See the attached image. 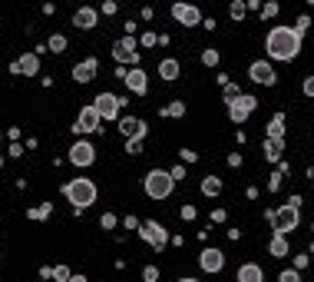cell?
<instances>
[{"label":"cell","instance_id":"cell-26","mask_svg":"<svg viewBox=\"0 0 314 282\" xmlns=\"http://www.w3.org/2000/svg\"><path fill=\"white\" fill-rule=\"evenodd\" d=\"M50 275L60 279V282H66V279H70V269H66V266H53V272H50Z\"/></svg>","mask_w":314,"mask_h":282},{"label":"cell","instance_id":"cell-38","mask_svg":"<svg viewBox=\"0 0 314 282\" xmlns=\"http://www.w3.org/2000/svg\"><path fill=\"white\" fill-rule=\"evenodd\" d=\"M311 176H314V169H311Z\"/></svg>","mask_w":314,"mask_h":282},{"label":"cell","instance_id":"cell-15","mask_svg":"<svg viewBox=\"0 0 314 282\" xmlns=\"http://www.w3.org/2000/svg\"><path fill=\"white\" fill-rule=\"evenodd\" d=\"M93 77H96V60H93V56L73 66V80H76V83H89Z\"/></svg>","mask_w":314,"mask_h":282},{"label":"cell","instance_id":"cell-39","mask_svg":"<svg viewBox=\"0 0 314 282\" xmlns=\"http://www.w3.org/2000/svg\"><path fill=\"white\" fill-rule=\"evenodd\" d=\"M43 282H50V279H43Z\"/></svg>","mask_w":314,"mask_h":282},{"label":"cell","instance_id":"cell-18","mask_svg":"<svg viewBox=\"0 0 314 282\" xmlns=\"http://www.w3.org/2000/svg\"><path fill=\"white\" fill-rule=\"evenodd\" d=\"M126 87L133 90V93H146V73L139 66H133V70L126 73Z\"/></svg>","mask_w":314,"mask_h":282},{"label":"cell","instance_id":"cell-19","mask_svg":"<svg viewBox=\"0 0 314 282\" xmlns=\"http://www.w3.org/2000/svg\"><path fill=\"white\" fill-rule=\"evenodd\" d=\"M265 275H261V269L255 266V262H248V266L238 269V282H261Z\"/></svg>","mask_w":314,"mask_h":282},{"label":"cell","instance_id":"cell-11","mask_svg":"<svg viewBox=\"0 0 314 282\" xmlns=\"http://www.w3.org/2000/svg\"><path fill=\"white\" fill-rule=\"evenodd\" d=\"M113 56H116L119 63H139V53H136V43H133V37L129 40H116V47H113Z\"/></svg>","mask_w":314,"mask_h":282},{"label":"cell","instance_id":"cell-10","mask_svg":"<svg viewBox=\"0 0 314 282\" xmlns=\"http://www.w3.org/2000/svg\"><path fill=\"white\" fill-rule=\"evenodd\" d=\"M172 17L179 20V24H185V27L202 24V14H198V7H192V4H175V7H172Z\"/></svg>","mask_w":314,"mask_h":282},{"label":"cell","instance_id":"cell-20","mask_svg":"<svg viewBox=\"0 0 314 282\" xmlns=\"http://www.w3.org/2000/svg\"><path fill=\"white\" fill-rule=\"evenodd\" d=\"M159 77H162V80H175V77H179V63H175V60H162V63H159Z\"/></svg>","mask_w":314,"mask_h":282},{"label":"cell","instance_id":"cell-37","mask_svg":"<svg viewBox=\"0 0 314 282\" xmlns=\"http://www.w3.org/2000/svg\"><path fill=\"white\" fill-rule=\"evenodd\" d=\"M179 282H195V279H179Z\"/></svg>","mask_w":314,"mask_h":282},{"label":"cell","instance_id":"cell-32","mask_svg":"<svg viewBox=\"0 0 314 282\" xmlns=\"http://www.w3.org/2000/svg\"><path fill=\"white\" fill-rule=\"evenodd\" d=\"M142 275H146V282H156V275H159V272H156L152 266H146V272H142Z\"/></svg>","mask_w":314,"mask_h":282},{"label":"cell","instance_id":"cell-36","mask_svg":"<svg viewBox=\"0 0 314 282\" xmlns=\"http://www.w3.org/2000/svg\"><path fill=\"white\" fill-rule=\"evenodd\" d=\"M66 282H86V275H70Z\"/></svg>","mask_w":314,"mask_h":282},{"label":"cell","instance_id":"cell-6","mask_svg":"<svg viewBox=\"0 0 314 282\" xmlns=\"http://www.w3.org/2000/svg\"><path fill=\"white\" fill-rule=\"evenodd\" d=\"M228 106H232V120L242 123V120H248V113L255 110V97H248V93H238L235 100H228Z\"/></svg>","mask_w":314,"mask_h":282},{"label":"cell","instance_id":"cell-30","mask_svg":"<svg viewBox=\"0 0 314 282\" xmlns=\"http://www.w3.org/2000/svg\"><path fill=\"white\" fill-rule=\"evenodd\" d=\"M232 17H235V20H238V17H245V4H232Z\"/></svg>","mask_w":314,"mask_h":282},{"label":"cell","instance_id":"cell-34","mask_svg":"<svg viewBox=\"0 0 314 282\" xmlns=\"http://www.w3.org/2000/svg\"><path fill=\"white\" fill-rule=\"evenodd\" d=\"M102 226H106V229H113V226H116V216H110V213H106V216H102Z\"/></svg>","mask_w":314,"mask_h":282},{"label":"cell","instance_id":"cell-12","mask_svg":"<svg viewBox=\"0 0 314 282\" xmlns=\"http://www.w3.org/2000/svg\"><path fill=\"white\" fill-rule=\"evenodd\" d=\"M119 129H123V136H129V139L146 136V123L136 120V116H123V120H119Z\"/></svg>","mask_w":314,"mask_h":282},{"label":"cell","instance_id":"cell-16","mask_svg":"<svg viewBox=\"0 0 314 282\" xmlns=\"http://www.w3.org/2000/svg\"><path fill=\"white\" fill-rule=\"evenodd\" d=\"M14 73H27V77H33V73L40 70V60H37V53H27V56H20L14 66H10Z\"/></svg>","mask_w":314,"mask_h":282},{"label":"cell","instance_id":"cell-4","mask_svg":"<svg viewBox=\"0 0 314 282\" xmlns=\"http://www.w3.org/2000/svg\"><path fill=\"white\" fill-rule=\"evenodd\" d=\"M271 226H275V233H288V229H294L298 226V206H281V209H275L271 213Z\"/></svg>","mask_w":314,"mask_h":282},{"label":"cell","instance_id":"cell-29","mask_svg":"<svg viewBox=\"0 0 314 282\" xmlns=\"http://www.w3.org/2000/svg\"><path fill=\"white\" fill-rule=\"evenodd\" d=\"M47 213H50V202H47V206H40V209H33L30 216H33V219H47Z\"/></svg>","mask_w":314,"mask_h":282},{"label":"cell","instance_id":"cell-33","mask_svg":"<svg viewBox=\"0 0 314 282\" xmlns=\"http://www.w3.org/2000/svg\"><path fill=\"white\" fill-rule=\"evenodd\" d=\"M304 93H307V97H314V77H307V80H304Z\"/></svg>","mask_w":314,"mask_h":282},{"label":"cell","instance_id":"cell-2","mask_svg":"<svg viewBox=\"0 0 314 282\" xmlns=\"http://www.w3.org/2000/svg\"><path fill=\"white\" fill-rule=\"evenodd\" d=\"M63 196H66L76 209H86V206H93V199H96V186L89 183V179H73V183L63 186Z\"/></svg>","mask_w":314,"mask_h":282},{"label":"cell","instance_id":"cell-35","mask_svg":"<svg viewBox=\"0 0 314 282\" xmlns=\"http://www.w3.org/2000/svg\"><path fill=\"white\" fill-rule=\"evenodd\" d=\"M278 14V4H265V17H275Z\"/></svg>","mask_w":314,"mask_h":282},{"label":"cell","instance_id":"cell-5","mask_svg":"<svg viewBox=\"0 0 314 282\" xmlns=\"http://www.w3.org/2000/svg\"><path fill=\"white\" fill-rule=\"evenodd\" d=\"M93 160H96V150L86 143V139H79V143L70 146V163L73 166H89Z\"/></svg>","mask_w":314,"mask_h":282},{"label":"cell","instance_id":"cell-9","mask_svg":"<svg viewBox=\"0 0 314 282\" xmlns=\"http://www.w3.org/2000/svg\"><path fill=\"white\" fill-rule=\"evenodd\" d=\"M96 126H99V113H96V106H83V110H79V120L73 123V129H76V133H93Z\"/></svg>","mask_w":314,"mask_h":282},{"label":"cell","instance_id":"cell-23","mask_svg":"<svg viewBox=\"0 0 314 282\" xmlns=\"http://www.w3.org/2000/svg\"><path fill=\"white\" fill-rule=\"evenodd\" d=\"M219 189H222V183H219L215 176H208V179L202 183V193H205V196H219Z\"/></svg>","mask_w":314,"mask_h":282},{"label":"cell","instance_id":"cell-17","mask_svg":"<svg viewBox=\"0 0 314 282\" xmlns=\"http://www.w3.org/2000/svg\"><path fill=\"white\" fill-rule=\"evenodd\" d=\"M73 24L83 27V30H93L96 27V10L93 7H79L76 14H73Z\"/></svg>","mask_w":314,"mask_h":282},{"label":"cell","instance_id":"cell-13","mask_svg":"<svg viewBox=\"0 0 314 282\" xmlns=\"http://www.w3.org/2000/svg\"><path fill=\"white\" fill-rule=\"evenodd\" d=\"M251 80L255 83H265V87H271L275 83V70H271V63H265V60H258V63H251Z\"/></svg>","mask_w":314,"mask_h":282},{"label":"cell","instance_id":"cell-7","mask_svg":"<svg viewBox=\"0 0 314 282\" xmlns=\"http://www.w3.org/2000/svg\"><path fill=\"white\" fill-rule=\"evenodd\" d=\"M93 106H96V113H99V120H116L119 116V100L113 97V93H99Z\"/></svg>","mask_w":314,"mask_h":282},{"label":"cell","instance_id":"cell-22","mask_svg":"<svg viewBox=\"0 0 314 282\" xmlns=\"http://www.w3.org/2000/svg\"><path fill=\"white\" fill-rule=\"evenodd\" d=\"M265 156L268 160H278V156H281V139H275V136L268 139L265 143Z\"/></svg>","mask_w":314,"mask_h":282},{"label":"cell","instance_id":"cell-24","mask_svg":"<svg viewBox=\"0 0 314 282\" xmlns=\"http://www.w3.org/2000/svg\"><path fill=\"white\" fill-rule=\"evenodd\" d=\"M281 129H284V116H275V120H271V126H268V133H271L275 139H281Z\"/></svg>","mask_w":314,"mask_h":282},{"label":"cell","instance_id":"cell-25","mask_svg":"<svg viewBox=\"0 0 314 282\" xmlns=\"http://www.w3.org/2000/svg\"><path fill=\"white\" fill-rule=\"evenodd\" d=\"M50 50H53V53H60V50H66V37H60V33H53V37H50Z\"/></svg>","mask_w":314,"mask_h":282},{"label":"cell","instance_id":"cell-31","mask_svg":"<svg viewBox=\"0 0 314 282\" xmlns=\"http://www.w3.org/2000/svg\"><path fill=\"white\" fill-rule=\"evenodd\" d=\"M281 282H301V279H298V272H291L288 269V272H281Z\"/></svg>","mask_w":314,"mask_h":282},{"label":"cell","instance_id":"cell-21","mask_svg":"<svg viewBox=\"0 0 314 282\" xmlns=\"http://www.w3.org/2000/svg\"><path fill=\"white\" fill-rule=\"evenodd\" d=\"M271 256H288V242L281 233H275V239H271Z\"/></svg>","mask_w":314,"mask_h":282},{"label":"cell","instance_id":"cell-28","mask_svg":"<svg viewBox=\"0 0 314 282\" xmlns=\"http://www.w3.org/2000/svg\"><path fill=\"white\" fill-rule=\"evenodd\" d=\"M202 60H205L208 66H215V63H219V53H215V50H205V53H202Z\"/></svg>","mask_w":314,"mask_h":282},{"label":"cell","instance_id":"cell-27","mask_svg":"<svg viewBox=\"0 0 314 282\" xmlns=\"http://www.w3.org/2000/svg\"><path fill=\"white\" fill-rule=\"evenodd\" d=\"M182 113H185V106H182V103H169L165 116H182Z\"/></svg>","mask_w":314,"mask_h":282},{"label":"cell","instance_id":"cell-3","mask_svg":"<svg viewBox=\"0 0 314 282\" xmlns=\"http://www.w3.org/2000/svg\"><path fill=\"white\" fill-rule=\"evenodd\" d=\"M172 183H175V179L169 176V173H162V169H152L149 176H146V193H149L152 199H165V196L172 193Z\"/></svg>","mask_w":314,"mask_h":282},{"label":"cell","instance_id":"cell-1","mask_svg":"<svg viewBox=\"0 0 314 282\" xmlns=\"http://www.w3.org/2000/svg\"><path fill=\"white\" fill-rule=\"evenodd\" d=\"M268 56L271 60H294L301 50V30H291V27H275L268 33Z\"/></svg>","mask_w":314,"mask_h":282},{"label":"cell","instance_id":"cell-8","mask_svg":"<svg viewBox=\"0 0 314 282\" xmlns=\"http://www.w3.org/2000/svg\"><path fill=\"white\" fill-rule=\"evenodd\" d=\"M139 233H142V239L149 242V246H156V249H162L165 242H169V236H165V229L159 223H142Z\"/></svg>","mask_w":314,"mask_h":282},{"label":"cell","instance_id":"cell-14","mask_svg":"<svg viewBox=\"0 0 314 282\" xmlns=\"http://www.w3.org/2000/svg\"><path fill=\"white\" fill-rule=\"evenodd\" d=\"M198 262H202L205 272H219V269L225 266V256H222L219 249H205L202 256H198Z\"/></svg>","mask_w":314,"mask_h":282}]
</instances>
